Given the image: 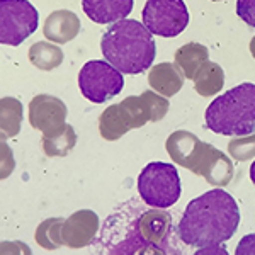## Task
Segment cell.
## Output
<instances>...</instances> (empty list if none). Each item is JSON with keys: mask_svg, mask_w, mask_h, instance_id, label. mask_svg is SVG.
<instances>
[{"mask_svg": "<svg viewBox=\"0 0 255 255\" xmlns=\"http://www.w3.org/2000/svg\"><path fill=\"white\" fill-rule=\"evenodd\" d=\"M141 17L151 34L174 38L187 27L189 10L184 0H146Z\"/></svg>", "mask_w": 255, "mask_h": 255, "instance_id": "cell-9", "label": "cell"}, {"mask_svg": "<svg viewBox=\"0 0 255 255\" xmlns=\"http://www.w3.org/2000/svg\"><path fill=\"white\" fill-rule=\"evenodd\" d=\"M67 121V106L58 97L41 94L29 102V123L34 129H39L43 136H53L60 133Z\"/></svg>", "mask_w": 255, "mask_h": 255, "instance_id": "cell-10", "label": "cell"}, {"mask_svg": "<svg viewBox=\"0 0 255 255\" xmlns=\"http://www.w3.org/2000/svg\"><path fill=\"white\" fill-rule=\"evenodd\" d=\"M209 60V51L204 44L187 43L175 51V65L189 80H194L197 70Z\"/></svg>", "mask_w": 255, "mask_h": 255, "instance_id": "cell-15", "label": "cell"}, {"mask_svg": "<svg viewBox=\"0 0 255 255\" xmlns=\"http://www.w3.org/2000/svg\"><path fill=\"white\" fill-rule=\"evenodd\" d=\"M43 32L46 39L58 44L70 43L80 32V19L72 10H55L44 20Z\"/></svg>", "mask_w": 255, "mask_h": 255, "instance_id": "cell-13", "label": "cell"}, {"mask_svg": "<svg viewBox=\"0 0 255 255\" xmlns=\"http://www.w3.org/2000/svg\"><path fill=\"white\" fill-rule=\"evenodd\" d=\"M119 104H121V111L125 114V119L131 129L141 128L146 123H155L151 108L143 94L139 97H126Z\"/></svg>", "mask_w": 255, "mask_h": 255, "instance_id": "cell-18", "label": "cell"}, {"mask_svg": "<svg viewBox=\"0 0 255 255\" xmlns=\"http://www.w3.org/2000/svg\"><path fill=\"white\" fill-rule=\"evenodd\" d=\"M213 2H220V0H213Z\"/></svg>", "mask_w": 255, "mask_h": 255, "instance_id": "cell-29", "label": "cell"}, {"mask_svg": "<svg viewBox=\"0 0 255 255\" xmlns=\"http://www.w3.org/2000/svg\"><path fill=\"white\" fill-rule=\"evenodd\" d=\"M77 143V134L72 126H65L53 136H43V150L48 157H65Z\"/></svg>", "mask_w": 255, "mask_h": 255, "instance_id": "cell-20", "label": "cell"}, {"mask_svg": "<svg viewBox=\"0 0 255 255\" xmlns=\"http://www.w3.org/2000/svg\"><path fill=\"white\" fill-rule=\"evenodd\" d=\"M228 153L237 162H247L250 158H255V133L233 138L228 143Z\"/></svg>", "mask_w": 255, "mask_h": 255, "instance_id": "cell-23", "label": "cell"}, {"mask_svg": "<svg viewBox=\"0 0 255 255\" xmlns=\"http://www.w3.org/2000/svg\"><path fill=\"white\" fill-rule=\"evenodd\" d=\"M225 85V72L215 61H206L194 77V89L199 96L211 97L216 96Z\"/></svg>", "mask_w": 255, "mask_h": 255, "instance_id": "cell-16", "label": "cell"}, {"mask_svg": "<svg viewBox=\"0 0 255 255\" xmlns=\"http://www.w3.org/2000/svg\"><path fill=\"white\" fill-rule=\"evenodd\" d=\"M27 56H29V61L36 68L44 70V72L60 67L61 61H63V51L55 44L46 43V41H39V43L32 44Z\"/></svg>", "mask_w": 255, "mask_h": 255, "instance_id": "cell-19", "label": "cell"}, {"mask_svg": "<svg viewBox=\"0 0 255 255\" xmlns=\"http://www.w3.org/2000/svg\"><path fill=\"white\" fill-rule=\"evenodd\" d=\"M63 221L65 220H60V218H53V220L41 223L38 232H36V242L48 250L58 249L60 245H63V240H61V226H63Z\"/></svg>", "mask_w": 255, "mask_h": 255, "instance_id": "cell-22", "label": "cell"}, {"mask_svg": "<svg viewBox=\"0 0 255 255\" xmlns=\"http://www.w3.org/2000/svg\"><path fill=\"white\" fill-rule=\"evenodd\" d=\"M238 225L240 209L233 196L223 189H213L187 204L177 230L182 244L203 249L230 240Z\"/></svg>", "mask_w": 255, "mask_h": 255, "instance_id": "cell-2", "label": "cell"}, {"mask_svg": "<svg viewBox=\"0 0 255 255\" xmlns=\"http://www.w3.org/2000/svg\"><path fill=\"white\" fill-rule=\"evenodd\" d=\"M22 121V106L17 99H2V134L3 138H12L19 133Z\"/></svg>", "mask_w": 255, "mask_h": 255, "instance_id": "cell-21", "label": "cell"}, {"mask_svg": "<svg viewBox=\"0 0 255 255\" xmlns=\"http://www.w3.org/2000/svg\"><path fill=\"white\" fill-rule=\"evenodd\" d=\"M165 146L174 163L204 177L211 186L223 187L232 182L235 174L233 162L218 148L201 141L196 134L184 129L174 131L168 136Z\"/></svg>", "mask_w": 255, "mask_h": 255, "instance_id": "cell-4", "label": "cell"}, {"mask_svg": "<svg viewBox=\"0 0 255 255\" xmlns=\"http://www.w3.org/2000/svg\"><path fill=\"white\" fill-rule=\"evenodd\" d=\"M197 254H223V255H226L228 252H226L225 249H220L218 245H208V247H203V249L197 250Z\"/></svg>", "mask_w": 255, "mask_h": 255, "instance_id": "cell-26", "label": "cell"}, {"mask_svg": "<svg viewBox=\"0 0 255 255\" xmlns=\"http://www.w3.org/2000/svg\"><path fill=\"white\" fill-rule=\"evenodd\" d=\"M39 14L29 0H0V41L19 46L38 29Z\"/></svg>", "mask_w": 255, "mask_h": 255, "instance_id": "cell-8", "label": "cell"}, {"mask_svg": "<svg viewBox=\"0 0 255 255\" xmlns=\"http://www.w3.org/2000/svg\"><path fill=\"white\" fill-rule=\"evenodd\" d=\"M179 240L172 215L133 199L109 216L96 245L108 254H180Z\"/></svg>", "mask_w": 255, "mask_h": 255, "instance_id": "cell-1", "label": "cell"}, {"mask_svg": "<svg viewBox=\"0 0 255 255\" xmlns=\"http://www.w3.org/2000/svg\"><path fill=\"white\" fill-rule=\"evenodd\" d=\"M237 15L245 24L255 27V0H237Z\"/></svg>", "mask_w": 255, "mask_h": 255, "instance_id": "cell-24", "label": "cell"}, {"mask_svg": "<svg viewBox=\"0 0 255 255\" xmlns=\"http://www.w3.org/2000/svg\"><path fill=\"white\" fill-rule=\"evenodd\" d=\"M138 192L150 208H170L180 197V177L172 163L151 162L138 177Z\"/></svg>", "mask_w": 255, "mask_h": 255, "instance_id": "cell-6", "label": "cell"}, {"mask_svg": "<svg viewBox=\"0 0 255 255\" xmlns=\"http://www.w3.org/2000/svg\"><path fill=\"white\" fill-rule=\"evenodd\" d=\"M206 126L225 136L255 133V84L244 82L216 97L206 109Z\"/></svg>", "mask_w": 255, "mask_h": 255, "instance_id": "cell-5", "label": "cell"}, {"mask_svg": "<svg viewBox=\"0 0 255 255\" xmlns=\"http://www.w3.org/2000/svg\"><path fill=\"white\" fill-rule=\"evenodd\" d=\"M99 228V218L96 213L89 209L73 213L68 220L63 221L61 226V240L63 245L72 249H82L92 244L94 237Z\"/></svg>", "mask_w": 255, "mask_h": 255, "instance_id": "cell-11", "label": "cell"}, {"mask_svg": "<svg viewBox=\"0 0 255 255\" xmlns=\"http://www.w3.org/2000/svg\"><path fill=\"white\" fill-rule=\"evenodd\" d=\"M131 128L126 123L125 114L121 111V104H113L109 106L104 113L99 118V131H101V136L108 141H114L119 139L121 136L129 131Z\"/></svg>", "mask_w": 255, "mask_h": 255, "instance_id": "cell-17", "label": "cell"}, {"mask_svg": "<svg viewBox=\"0 0 255 255\" xmlns=\"http://www.w3.org/2000/svg\"><path fill=\"white\" fill-rule=\"evenodd\" d=\"M250 53H252V56L255 58V36L252 38V41H250Z\"/></svg>", "mask_w": 255, "mask_h": 255, "instance_id": "cell-28", "label": "cell"}, {"mask_svg": "<svg viewBox=\"0 0 255 255\" xmlns=\"http://www.w3.org/2000/svg\"><path fill=\"white\" fill-rule=\"evenodd\" d=\"M79 87L87 101L102 104L121 94L125 87L123 73L114 68L109 61H87L79 72Z\"/></svg>", "mask_w": 255, "mask_h": 255, "instance_id": "cell-7", "label": "cell"}, {"mask_svg": "<svg viewBox=\"0 0 255 255\" xmlns=\"http://www.w3.org/2000/svg\"><path fill=\"white\" fill-rule=\"evenodd\" d=\"M101 49L106 61L128 75L146 72L155 60L153 34L145 24L133 19H123L111 24L101 41Z\"/></svg>", "mask_w": 255, "mask_h": 255, "instance_id": "cell-3", "label": "cell"}, {"mask_svg": "<svg viewBox=\"0 0 255 255\" xmlns=\"http://www.w3.org/2000/svg\"><path fill=\"white\" fill-rule=\"evenodd\" d=\"M235 254L237 255H254L255 254V233L247 235L238 242Z\"/></svg>", "mask_w": 255, "mask_h": 255, "instance_id": "cell-25", "label": "cell"}, {"mask_svg": "<svg viewBox=\"0 0 255 255\" xmlns=\"http://www.w3.org/2000/svg\"><path fill=\"white\" fill-rule=\"evenodd\" d=\"M250 179H252V182H254V186H255V160H254L252 165H250Z\"/></svg>", "mask_w": 255, "mask_h": 255, "instance_id": "cell-27", "label": "cell"}, {"mask_svg": "<svg viewBox=\"0 0 255 255\" xmlns=\"http://www.w3.org/2000/svg\"><path fill=\"white\" fill-rule=\"evenodd\" d=\"M82 7L94 22L114 24L131 14L134 0H82Z\"/></svg>", "mask_w": 255, "mask_h": 255, "instance_id": "cell-12", "label": "cell"}, {"mask_svg": "<svg viewBox=\"0 0 255 255\" xmlns=\"http://www.w3.org/2000/svg\"><path fill=\"white\" fill-rule=\"evenodd\" d=\"M148 84L151 85L153 90H157L160 96L172 97L182 89L184 75L177 65L165 61V63H158L151 67L150 73H148Z\"/></svg>", "mask_w": 255, "mask_h": 255, "instance_id": "cell-14", "label": "cell"}]
</instances>
